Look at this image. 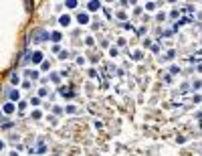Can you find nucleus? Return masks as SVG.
Returning a JSON list of instances; mask_svg holds the SVG:
<instances>
[{
	"mask_svg": "<svg viewBox=\"0 0 202 156\" xmlns=\"http://www.w3.org/2000/svg\"><path fill=\"white\" fill-rule=\"evenodd\" d=\"M31 63H42V53L40 51H35L31 55Z\"/></svg>",
	"mask_w": 202,
	"mask_h": 156,
	"instance_id": "obj_1",
	"label": "nucleus"
},
{
	"mask_svg": "<svg viewBox=\"0 0 202 156\" xmlns=\"http://www.w3.org/2000/svg\"><path fill=\"white\" fill-rule=\"evenodd\" d=\"M14 110H16V106H14L12 101H8V104H4V108H2V112H4V114H12Z\"/></svg>",
	"mask_w": 202,
	"mask_h": 156,
	"instance_id": "obj_2",
	"label": "nucleus"
},
{
	"mask_svg": "<svg viewBox=\"0 0 202 156\" xmlns=\"http://www.w3.org/2000/svg\"><path fill=\"white\" fill-rule=\"evenodd\" d=\"M77 22H79V24H87V22H89V16H87V12H79V16H77Z\"/></svg>",
	"mask_w": 202,
	"mask_h": 156,
	"instance_id": "obj_3",
	"label": "nucleus"
},
{
	"mask_svg": "<svg viewBox=\"0 0 202 156\" xmlns=\"http://www.w3.org/2000/svg\"><path fill=\"white\" fill-rule=\"evenodd\" d=\"M35 152H37V154H44V152H47V146H44V142H39V148H37Z\"/></svg>",
	"mask_w": 202,
	"mask_h": 156,
	"instance_id": "obj_4",
	"label": "nucleus"
},
{
	"mask_svg": "<svg viewBox=\"0 0 202 156\" xmlns=\"http://www.w3.org/2000/svg\"><path fill=\"white\" fill-rule=\"evenodd\" d=\"M87 4H89V6H87L89 10H97V8L101 6V2H95V0H93V2H87Z\"/></svg>",
	"mask_w": 202,
	"mask_h": 156,
	"instance_id": "obj_5",
	"label": "nucleus"
},
{
	"mask_svg": "<svg viewBox=\"0 0 202 156\" xmlns=\"http://www.w3.org/2000/svg\"><path fill=\"white\" fill-rule=\"evenodd\" d=\"M59 22H61V24H63V27H67V24H69V22H71V18H69V16H67V14H63V16H61V18H59Z\"/></svg>",
	"mask_w": 202,
	"mask_h": 156,
	"instance_id": "obj_6",
	"label": "nucleus"
},
{
	"mask_svg": "<svg viewBox=\"0 0 202 156\" xmlns=\"http://www.w3.org/2000/svg\"><path fill=\"white\" fill-rule=\"evenodd\" d=\"M10 99H12V101H18V99H20V93H18L16 89H12V91H10Z\"/></svg>",
	"mask_w": 202,
	"mask_h": 156,
	"instance_id": "obj_7",
	"label": "nucleus"
},
{
	"mask_svg": "<svg viewBox=\"0 0 202 156\" xmlns=\"http://www.w3.org/2000/svg\"><path fill=\"white\" fill-rule=\"evenodd\" d=\"M40 67H42V71H49V69H51V63H49V61H42Z\"/></svg>",
	"mask_w": 202,
	"mask_h": 156,
	"instance_id": "obj_8",
	"label": "nucleus"
},
{
	"mask_svg": "<svg viewBox=\"0 0 202 156\" xmlns=\"http://www.w3.org/2000/svg\"><path fill=\"white\" fill-rule=\"evenodd\" d=\"M51 39L55 41V43H59V41H61V33H53V35H51Z\"/></svg>",
	"mask_w": 202,
	"mask_h": 156,
	"instance_id": "obj_9",
	"label": "nucleus"
},
{
	"mask_svg": "<svg viewBox=\"0 0 202 156\" xmlns=\"http://www.w3.org/2000/svg\"><path fill=\"white\" fill-rule=\"evenodd\" d=\"M65 4H67V8H75V6H77V2H75V0H67Z\"/></svg>",
	"mask_w": 202,
	"mask_h": 156,
	"instance_id": "obj_10",
	"label": "nucleus"
},
{
	"mask_svg": "<svg viewBox=\"0 0 202 156\" xmlns=\"http://www.w3.org/2000/svg\"><path fill=\"white\" fill-rule=\"evenodd\" d=\"M67 57H69V51H61L59 53V59H67Z\"/></svg>",
	"mask_w": 202,
	"mask_h": 156,
	"instance_id": "obj_11",
	"label": "nucleus"
},
{
	"mask_svg": "<svg viewBox=\"0 0 202 156\" xmlns=\"http://www.w3.org/2000/svg\"><path fill=\"white\" fill-rule=\"evenodd\" d=\"M10 81L16 85V83H18V75H16V73H12V75H10Z\"/></svg>",
	"mask_w": 202,
	"mask_h": 156,
	"instance_id": "obj_12",
	"label": "nucleus"
},
{
	"mask_svg": "<svg viewBox=\"0 0 202 156\" xmlns=\"http://www.w3.org/2000/svg\"><path fill=\"white\" fill-rule=\"evenodd\" d=\"M146 8H148V10H154V8H156V2H148Z\"/></svg>",
	"mask_w": 202,
	"mask_h": 156,
	"instance_id": "obj_13",
	"label": "nucleus"
},
{
	"mask_svg": "<svg viewBox=\"0 0 202 156\" xmlns=\"http://www.w3.org/2000/svg\"><path fill=\"white\" fill-rule=\"evenodd\" d=\"M31 104H33V106H39L40 99H39V97H33V99H31Z\"/></svg>",
	"mask_w": 202,
	"mask_h": 156,
	"instance_id": "obj_14",
	"label": "nucleus"
},
{
	"mask_svg": "<svg viewBox=\"0 0 202 156\" xmlns=\"http://www.w3.org/2000/svg\"><path fill=\"white\" fill-rule=\"evenodd\" d=\"M51 79H53L55 83H59V75H57V73H51Z\"/></svg>",
	"mask_w": 202,
	"mask_h": 156,
	"instance_id": "obj_15",
	"label": "nucleus"
},
{
	"mask_svg": "<svg viewBox=\"0 0 202 156\" xmlns=\"http://www.w3.org/2000/svg\"><path fill=\"white\" fill-rule=\"evenodd\" d=\"M33 118H35V120H39V118H40V112H39V110H35V112H33Z\"/></svg>",
	"mask_w": 202,
	"mask_h": 156,
	"instance_id": "obj_16",
	"label": "nucleus"
},
{
	"mask_svg": "<svg viewBox=\"0 0 202 156\" xmlns=\"http://www.w3.org/2000/svg\"><path fill=\"white\" fill-rule=\"evenodd\" d=\"M0 150H4V142L2 140H0Z\"/></svg>",
	"mask_w": 202,
	"mask_h": 156,
	"instance_id": "obj_17",
	"label": "nucleus"
}]
</instances>
